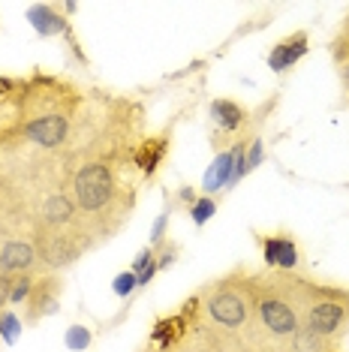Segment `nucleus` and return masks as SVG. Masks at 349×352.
<instances>
[{
	"label": "nucleus",
	"mask_w": 349,
	"mask_h": 352,
	"mask_svg": "<svg viewBox=\"0 0 349 352\" xmlns=\"http://www.w3.org/2000/svg\"><path fill=\"white\" fill-rule=\"evenodd\" d=\"M154 256H157V268H169L174 259H178V247L174 244H160V250H154Z\"/></svg>",
	"instance_id": "23"
},
{
	"label": "nucleus",
	"mask_w": 349,
	"mask_h": 352,
	"mask_svg": "<svg viewBox=\"0 0 349 352\" xmlns=\"http://www.w3.org/2000/svg\"><path fill=\"white\" fill-rule=\"evenodd\" d=\"M27 21L43 36H69V21L49 3H34L27 10Z\"/></svg>",
	"instance_id": "11"
},
{
	"label": "nucleus",
	"mask_w": 349,
	"mask_h": 352,
	"mask_svg": "<svg viewBox=\"0 0 349 352\" xmlns=\"http://www.w3.org/2000/svg\"><path fill=\"white\" fill-rule=\"evenodd\" d=\"M78 111V94L60 78L36 73L19 85L15 115L21 124V135L36 148L58 151L73 135V118Z\"/></svg>",
	"instance_id": "2"
},
{
	"label": "nucleus",
	"mask_w": 349,
	"mask_h": 352,
	"mask_svg": "<svg viewBox=\"0 0 349 352\" xmlns=\"http://www.w3.org/2000/svg\"><path fill=\"white\" fill-rule=\"evenodd\" d=\"M19 85L15 78H3L0 76V109L6 106V102H15V97H19Z\"/></svg>",
	"instance_id": "21"
},
{
	"label": "nucleus",
	"mask_w": 349,
	"mask_h": 352,
	"mask_svg": "<svg viewBox=\"0 0 349 352\" xmlns=\"http://www.w3.org/2000/svg\"><path fill=\"white\" fill-rule=\"evenodd\" d=\"M259 247H262V259L268 268H277L283 274H292L301 262V250L295 244V238L289 232H274V235H259Z\"/></svg>",
	"instance_id": "6"
},
{
	"label": "nucleus",
	"mask_w": 349,
	"mask_h": 352,
	"mask_svg": "<svg viewBox=\"0 0 349 352\" xmlns=\"http://www.w3.org/2000/svg\"><path fill=\"white\" fill-rule=\"evenodd\" d=\"M199 307L205 310V316L211 319L217 328L226 331H238L250 322L253 316V289H250V277L241 274H229L226 280H217L208 289L202 292Z\"/></svg>",
	"instance_id": "4"
},
{
	"label": "nucleus",
	"mask_w": 349,
	"mask_h": 352,
	"mask_svg": "<svg viewBox=\"0 0 349 352\" xmlns=\"http://www.w3.org/2000/svg\"><path fill=\"white\" fill-rule=\"evenodd\" d=\"M262 157H265V151H262V142H259V139H253V142H250V148H247V154H244V166H247V172H250V169H256V166L262 163Z\"/></svg>",
	"instance_id": "24"
},
{
	"label": "nucleus",
	"mask_w": 349,
	"mask_h": 352,
	"mask_svg": "<svg viewBox=\"0 0 349 352\" xmlns=\"http://www.w3.org/2000/svg\"><path fill=\"white\" fill-rule=\"evenodd\" d=\"M67 346L69 349H87L91 346V331H87L85 325H69V331H67Z\"/></svg>",
	"instance_id": "18"
},
{
	"label": "nucleus",
	"mask_w": 349,
	"mask_h": 352,
	"mask_svg": "<svg viewBox=\"0 0 349 352\" xmlns=\"http://www.w3.org/2000/svg\"><path fill=\"white\" fill-rule=\"evenodd\" d=\"M211 121L223 133H238L247 124V111L238 106L235 100H214L211 102Z\"/></svg>",
	"instance_id": "14"
},
{
	"label": "nucleus",
	"mask_w": 349,
	"mask_h": 352,
	"mask_svg": "<svg viewBox=\"0 0 349 352\" xmlns=\"http://www.w3.org/2000/svg\"><path fill=\"white\" fill-rule=\"evenodd\" d=\"M82 232L76 226L69 232H45L34 229V247H36V259L39 265H45L49 271L69 268L73 262H78V256L87 250V244L82 241Z\"/></svg>",
	"instance_id": "5"
},
{
	"label": "nucleus",
	"mask_w": 349,
	"mask_h": 352,
	"mask_svg": "<svg viewBox=\"0 0 349 352\" xmlns=\"http://www.w3.org/2000/svg\"><path fill=\"white\" fill-rule=\"evenodd\" d=\"M181 199H184V202H187L190 208L199 202V196H196V190H193V187H181Z\"/></svg>",
	"instance_id": "25"
},
{
	"label": "nucleus",
	"mask_w": 349,
	"mask_h": 352,
	"mask_svg": "<svg viewBox=\"0 0 349 352\" xmlns=\"http://www.w3.org/2000/svg\"><path fill=\"white\" fill-rule=\"evenodd\" d=\"M0 334H3L10 343L15 340V334H19V319H15L12 310H3V314H0Z\"/></svg>",
	"instance_id": "20"
},
{
	"label": "nucleus",
	"mask_w": 349,
	"mask_h": 352,
	"mask_svg": "<svg viewBox=\"0 0 349 352\" xmlns=\"http://www.w3.org/2000/svg\"><path fill=\"white\" fill-rule=\"evenodd\" d=\"M331 58H335L340 82H344V87L349 91V12H346V19L340 21L337 36L331 39Z\"/></svg>",
	"instance_id": "15"
},
{
	"label": "nucleus",
	"mask_w": 349,
	"mask_h": 352,
	"mask_svg": "<svg viewBox=\"0 0 349 352\" xmlns=\"http://www.w3.org/2000/svg\"><path fill=\"white\" fill-rule=\"evenodd\" d=\"M67 193L78 211L76 229L85 238H91V244L100 241V238L106 241L130 217L133 193L117 181L112 160L106 157H91L82 166H73Z\"/></svg>",
	"instance_id": "1"
},
{
	"label": "nucleus",
	"mask_w": 349,
	"mask_h": 352,
	"mask_svg": "<svg viewBox=\"0 0 349 352\" xmlns=\"http://www.w3.org/2000/svg\"><path fill=\"white\" fill-rule=\"evenodd\" d=\"M214 211H217V202H214L211 196H199V202L190 208V217H193L196 226H205V223L214 217Z\"/></svg>",
	"instance_id": "16"
},
{
	"label": "nucleus",
	"mask_w": 349,
	"mask_h": 352,
	"mask_svg": "<svg viewBox=\"0 0 349 352\" xmlns=\"http://www.w3.org/2000/svg\"><path fill=\"white\" fill-rule=\"evenodd\" d=\"M238 184V175H235V148L223 151V154L214 157L208 175H205V193H217V190H226Z\"/></svg>",
	"instance_id": "13"
},
{
	"label": "nucleus",
	"mask_w": 349,
	"mask_h": 352,
	"mask_svg": "<svg viewBox=\"0 0 349 352\" xmlns=\"http://www.w3.org/2000/svg\"><path fill=\"white\" fill-rule=\"evenodd\" d=\"M307 49H311L307 34L304 30H295V34L280 39L277 45H271V52H268V67H271L274 73H286V69H292L301 58H304Z\"/></svg>",
	"instance_id": "10"
},
{
	"label": "nucleus",
	"mask_w": 349,
	"mask_h": 352,
	"mask_svg": "<svg viewBox=\"0 0 349 352\" xmlns=\"http://www.w3.org/2000/svg\"><path fill=\"white\" fill-rule=\"evenodd\" d=\"M166 226H169V208H166V211L160 214V217H157L154 229H150V250L163 244V238H166Z\"/></svg>",
	"instance_id": "22"
},
{
	"label": "nucleus",
	"mask_w": 349,
	"mask_h": 352,
	"mask_svg": "<svg viewBox=\"0 0 349 352\" xmlns=\"http://www.w3.org/2000/svg\"><path fill=\"white\" fill-rule=\"evenodd\" d=\"M76 223H78V211H76V205H73V199H69V193H52V196H45L43 208H39L34 229L69 232Z\"/></svg>",
	"instance_id": "7"
},
{
	"label": "nucleus",
	"mask_w": 349,
	"mask_h": 352,
	"mask_svg": "<svg viewBox=\"0 0 349 352\" xmlns=\"http://www.w3.org/2000/svg\"><path fill=\"white\" fill-rule=\"evenodd\" d=\"M60 289H63V286H60V277H54V274H45V277L34 280L30 298L25 301V307H27V322H30V325L39 322V319H45V316H52V314H58Z\"/></svg>",
	"instance_id": "8"
},
{
	"label": "nucleus",
	"mask_w": 349,
	"mask_h": 352,
	"mask_svg": "<svg viewBox=\"0 0 349 352\" xmlns=\"http://www.w3.org/2000/svg\"><path fill=\"white\" fill-rule=\"evenodd\" d=\"M166 154H169V133H160V135H150V139L139 142L133 163L142 169V175H154L166 160Z\"/></svg>",
	"instance_id": "12"
},
{
	"label": "nucleus",
	"mask_w": 349,
	"mask_h": 352,
	"mask_svg": "<svg viewBox=\"0 0 349 352\" xmlns=\"http://www.w3.org/2000/svg\"><path fill=\"white\" fill-rule=\"evenodd\" d=\"M34 265H39L34 241H25V238H10V241L0 244V271H3V274L19 277V274H27Z\"/></svg>",
	"instance_id": "9"
},
{
	"label": "nucleus",
	"mask_w": 349,
	"mask_h": 352,
	"mask_svg": "<svg viewBox=\"0 0 349 352\" xmlns=\"http://www.w3.org/2000/svg\"><path fill=\"white\" fill-rule=\"evenodd\" d=\"M115 295H121V298H126V295H130L133 289H136L139 286V280H136V274H133V271H124V274H117L115 277Z\"/></svg>",
	"instance_id": "19"
},
{
	"label": "nucleus",
	"mask_w": 349,
	"mask_h": 352,
	"mask_svg": "<svg viewBox=\"0 0 349 352\" xmlns=\"http://www.w3.org/2000/svg\"><path fill=\"white\" fill-rule=\"evenodd\" d=\"M30 289H34V277L30 274H19L12 283V292H10V304H21L30 298Z\"/></svg>",
	"instance_id": "17"
},
{
	"label": "nucleus",
	"mask_w": 349,
	"mask_h": 352,
	"mask_svg": "<svg viewBox=\"0 0 349 352\" xmlns=\"http://www.w3.org/2000/svg\"><path fill=\"white\" fill-rule=\"evenodd\" d=\"M301 295V328L335 349L337 340L349 331V289L319 286L311 280H298Z\"/></svg>",
	"instance_id": "3"
}]
</instances>
